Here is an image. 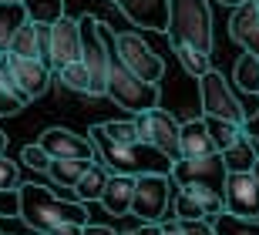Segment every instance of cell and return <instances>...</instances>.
<instances>
[{"mask_svg":"<svg viewBox=\"0 0 259 235\" xmlns=\"http://www.w3.org/2000/svg\"><path fill=\"white\" fill-rule=\"evenodd\" d=\"M108 178H111V168L108 165H88V171L77 178V185H74V198L77 202H98L101 198V192H105V185H108Z\"/></svg>","mask_w":259,"mask_h":235,"instance_id":"7402d4cb","label":"cell"},{"mask_svg":"<svg viewBox=\"0 0 259 235\" xmlns=\"http://www.w3.org/2000/svg\"><path fill=\"white\" fill-rule=\"evenodd\" d=\"M215 141L209 134V124L205 118H192V121L182 124V158H205V155H215Z\"/></svg>","mask_w":259,"mask_h":235,"instance_id":"ac0fdd59","label":"cell"},{"mask_svg":"<svg viewBox=\"0 0 259 235\" xmlns=\"http://www.w3.org/2000/svg\"><path fill=\"white\" fill-rule=\"evenodd\" d=\"M37 235H44V232H37Z\"/></svg>","mask_w":259,"mask_h":235,"instance_id":"bcb514c9","label":"cell"},{"mask_svg":"<svg viewBox=\"0 0 259 235\" xmlns=\"http://www.w3.org/2000/svg\"><path fill=\"white\" fill-rule=\"evenodd\" d=\"M27 10L20 0H0V54H7L10 51V40L17 34L24 24H27Z\"/></svg>","mask_w":259,"mask_h":235,"instance_id":"ffe728a7","label":"cell"},{"mask_svg":"<svg viewBox=\"0 0 259 235\" xmlns=\"http://www.w3.org/2000/svg\"><path fill=\"white\" fill-rule=\"evenodd\" d=\"M0 235H4V232H0Z\"/></svg>","mask_w":259,"mask_h":235,"instance_id":"7dc6e473","label":"cell"},{"mask_svg":"<svg viewBox=\"0 0 259 235\" xmlns=\"http://www.w3.org/2000/svg\"><path fill=\"white\" fill-rule=\"evenodd\" d=\"M175 57L182 61V67L195 77V81H199L202 74H209V71H212V54H209V51H199V47L182 44V47H175Z\"/></svg>","mask_w":259,"mask_h":235,"instance_id":"83f0119b","label":"cell"},{"mask_svg":"<svg viewBox=\"0 0 259 235\" xmlns=\"http://www.w3.org/2000/svg\"><path fill=\"white\" fill-rule=\"evenodd\" d=\"M252 4H256V7H259V0H252Z\"/></svg>","mask_w":259,"mask_h":235,"instance_id":"f6af8a7d","label":"cell"},{"mask_svg":"<svg viewBox=\"0 0 259 235\" xmlns=\"http://www.w3.org/2000/svg\"><path fill=\"white\" fill-rule=\"evenodd\" d=\"M232 77H236V84H239L246 94H259V57L242 51V57L236 61Z\"/></svg>","mask_w":259,"mask_h":235,"instance_id":"4316f807","label":"cell"},{"mask_svg":"<svg viewBox=\"0 0 259 235\" xmlns=\"http://www.w3.org/2000/svg\"><path fill=\"white\" fill-rule=\"evenodd\" d=\"M115 54L118 61L132 71V74H138L142 81H148V84H158L165 74V61L158 54H155L152 47H148V40H142L138 34H115Z\"/></svg>","mask_w":259,"mask_h":235,"instance_id":"9c48e42d","label":"cell"},{"mask_svg":"<svg viewBox=\"0 0 259 235\" xmlns=\"http://www.w3.org/2000/svg\"><path fill=\"white\" fill-rule=\"evenodd\" d=\"M27 94L17 87L14 74H10V64H7V54H0V118H7V114H17L27 108Z\"/></svg>","mask_w":259,"mask_h":235,"instance_id":"d6986e66","label":"cell"},{"mask_svg":"<svg viewBox=\"0 0 259 235\" xmlns=\"http://www.w3.org/2000/svg\"><path fill=\"white\" fill-rule=\"evenodd\" d=\"M88 134H91V145H95V155L101 158V165H108L115 175H145V171H158L172 165L152 145H118V141H111L105 134V124H95Z\"/></svg>","mask_w":259,"mask_h":235,"instance_id":"7a4b0ae2","label":"cell"},{"mask_svg":"<svg viewBox=\"0 0 259 235\" xmlns=\"http://www.w3.org/2000/svg\"><path fill=\"white\" fill-rule=\"evenodd\" d=\"M0 215H20L17 192H0Z\"/></svg>","mask_w":259,"mask_h":235,"instance_id":"d590c367","label":"cell"},{"mask_svg":"<svg viewBox=\"0 0 259 235\" xmlns=\"http://www.w3.org/2000/svg\"><path fill=\"white\" fill-rule=\"evenodd\" d=\"M168 40L172 47H199L212 54V10L205 0H172L168 7Z\"/></svg>","mask_w":259,"mask_h":235,"instance_id":"277c9868","label":"cell"},{"mask_svg":"<svg viewBox=\"0 0 259 235\" xmlns=\"http://www.w3.org/2000/svg\"><path fill=\"white\" fill-rule=\"evenodd\" d=\"M132 198H135V175H115L111 171L98 202L105 205L108 215H132Z\"/></svg>","mask_w":259,"mask_h":235,"instance_id":"e0dca14e","label":"cell"},{"mask_svg":"<svg viewBox=\"0 0 259 235\" xmlns=\"http://www.w3.org/2000/svg\"><path fill=\"white\" fill-rule=\"evenodd\" d=\"M0 151H7V134L0 131Z\"/></svg>","mask_w":259,"mask_h":235,"instance_id":"7bdbcfd3","label":"cell"},{"mask_svg":"<svg viewBox=\"0 0 259 235\" xmlns=\"http://www.w3.org/2000/svg\"><path fill=\"white\" fill-rule=\"evenodd\" d=\"M24 10H27V17L34 24H58L64 17V0H20Z\"/></svg>","mask_w":259,"mask_h":235,"instance_id":"484cf974","label":"cell"},{"mask_svg":"<svg viewBox=\"0 0 259 235\" xmlns=\"http://www.w3.org/2000/svg\"><path fill=\"white\" fill-rule=\"evenodd\" d=\"M20 198V222L30 225L34 232H51L61 222H77L88 225V208L77 198H61L44 185H20L17 188Z\"/></svg>","mask_w":259,"mask_h":235,"instance_id":"6da1fadb","label":"cell"},{"mask_svg":"<svg viewBox=\"0 0 259 235\" xmlns=\"http://www.w3.org/2000/svg\"><path fill=\"white\" fill-rule=\"evenodd\" d=\"M229 34H232V40H236L246 54H256L259 57V7L252 4V0L232 10Z\"/></svg>","mask_w":259,"mask_h":235,"instance_id":"2e32d148","label":"cell"},{"mask_svg":"<svg viewBox=\"0 0 259 235\" xmlns=\"http://www.w3.org/2000/svg\"><path fill=\"white\" fill-rule=\"evenodd\" d=\"M58 81L67 87V91H74V94H88V98H91V74H88L84 61H74V64L61 67V71H58Z\"/></svg>","mask_w":259,"mask_h":235,"instance_id":"f1b7e54d","label":"cell"},{"mask_svg":"<svg viewBox=\"0 0 259 235\" xmlns=\"http://www.w3.org/2000/svg\"><path fill=\"white\" fill-rule=\"evenodd\" d=\"M226 212L259 218V181L252 171H229L226 178Z\"/></svg>","mask_w":259,"mask_h":235,"instance_id":"8fae6325","label":"cell"},{"mask_svg":"<svg viewBox=\"0 0 259 235\" xmlns=\"http://www.w3.org/2000/svg\"><path fill=\"white\" fill-rule=\"evenodd\" d=\"M168 208V178L162 171H145L135 175V198H132V215L142 222H162Z\"/></svg>","mask_w":259,"mask_h":235,"instance_id":"30bf717a","label":"cell"},{"mask_svg":"<svg viewBox=\"0 0 259 235\" xmlns=\"http://www.w3.org/2000/svg\"><path fill=\"white\" fill-rule=\"evenodd\" d=\"M209 222L215 228V235H259L256 218H242V215H232V212H219Z\"/></svg>","mask_w":259,"mask_h":235,"instance_id":"cb8c5ba5","label":"cell"},{"mask_svg":"<svg viewBox=\"0 0 259 235\" xmlns=\"http://www.w3.org/2000/svg\"><path fill=\"white\" fill-rule=\"evenodd\" d=\"M105 134H108L111 141H118V145H145L142 134H138V124H135V118H132V121H108V124H105Z\"/></svg>","mask_w":259,"mask_h":235,"instance_id":"1f68e13d","label":"cell"},{"mask_svg":"<svg viewBox=\"0 0 259 235\" xmlns=\"http://www.w3.org/2000/svg\"><path fill=\"white\" fill-rule=\"evenodd\" d=\"M81 232H84V225H77V222H61V225H54L44 235H81Z\"/></svg>","mask_w":259,"mask_h":235,"instance_id":"8d00e7d4","label":"cell"},{"mask_svg":"<svg viewBox=\"0 0 259 235\" xmlns=\"http://www.w3.org/2000/svg\"><path fill=\"white\" fill-rule=\"evenodd\" d=\"M108 98L118 104V108H125L132 114H145L158 108V84H148L142 81L138 74H132L118 54L111 51V71H108Z\"/></svg>","mask_w":259,"mask_h":235,"instance_id":"5b68a950","label":"cell"},{"mask_svg":"<svg viewBox=\"0 0 259 235\" xmlns=\"http://www.w3.org/2000/svg\"><path fill=\"white\" fill-rule=\"evenodd\" d=\"M222 161H226L229 171H252V165L259 161V141L242 131L236 145H229V148L222 151Z\"/></svg>","mask_w":259,"mask_h":235,"instance_id":"44dd1931","label":"cell"},{"mask_svg":"<svg viewBox=\"0 0 259 235\" xmlns=\"http://www.w3.org/2000/svg\"><path fill=\"white\" fill-rule=\"evenodd\" d=\"M37 145L51 158H91L95 155L91 138H81L77 131H67V128H48L37 138Z\"/></svg>","mask_w":259,"mask_h":235,"instance_id":"9a60e30c","label":"cell"},{"mask_svg":"<svg viewBox=\"0 0 259 235\" xmlns=\"http://www.w3.org/2000/svg\"><path fill=\"white\" fill-rule=\"evenodd\" d=\"M135 124H138V134H142L145 145L162 151L172 165L182 158V124L175 121L168 111L152 108V111H145V114H135Z\"/></svg>","mask_w":259,"mask_h":235,"instance_id":"8992f818","label":"cell"},{"mask_svg":"<svg viewBox=\"0 0 259 235\" xmlns=\"http://www.w3.org/2000/svg\"><path fill=\"white\" fill-rule=\"evenodd\" d=\"M242 131L249 134V138H256V141H259V111L246 114V121H242Z\"/></svg>","mask_w":259,"mask_h":235,"instance_id":"74e56055","label":"cell"},{"mask_svg":"<svg viewBox=\"0 0 259 235\" xmlns=\"http://www.w3.org/2000/svg\"><path fill=\"white\" fill-rule=\"evenodd\" d=\"M175 218H182V222H195V218H209L205 205L199 202L192 188H182L179 195H175Z\"/></svg>","mask_w":259,"mask_h":235,"instance_id":"f546056e","label":"cell"},{"mask_svg":"<svg viewBox=\"0 0 259 235\" xmlns=\"http://www.w3.org/2000/svg\"><path fill=\"white\" fill-rule=\"evenodd\" d=\"M88 165H91V158H54L51 168H48V175H51V181H54L58 188H74L77 178L88 171Z\"/></svg>","mask_w":259,"mask_h":235,"instance_id":"603a6c76","label":"cell"},{"mask_svg":"<svg viewBox=\"0 0 259 235\" xmlns=\"http://www.w3.org/2000/svg\"><path fill=\"white\" fill-rule=\"evenodd\" d=\"M115 7L142 30H168V7L172 0H115Z\"/></svg>","mask_w":259,"mask_h":235,"instance_id":"5bb4252c","label":"cell"},{"mask_svg":"<svg viewBox=\"0 0 259 235\" xmlns=\"http://www.w3.org/2000/svg\"><path fill=\"white\" fill-rule=\"evenodd\" d=\"M199 98H202V114L205 118H222V121H236V124L246 121V108L239 104L236 91L219 71H209V74L199 77Z\"/></svg>","mask_w":259,"mask_h":235,"instance_id":"ba28073f","label":"cell"},{"mask_svg":"<svg viewBox=\"0 0 259 235\" xmlns=\"http://www.w3.org/2000/svg\"><path fill=\"white\" fill-rule=\"evenodd\" d=\"M158 225H162V235H182V222L179 218H162Z\"/></svg>","mask_w":259,"mask_h":235,"instance_id":"f35d334b","label":"cell"},{"mask_svg":"<svg viewBox=\"0 0 259 235\" xmlns=\"http://www.w3.org/2000/svg\"><path fill=\"white\" fill-rule=\"evenodd\" d=\"M205 124H209V134H212V141H215V148H219V151H226L229 145H236V141H239V134H242V124H236V121L205 118Z\"/></svg>","mask_w":259,"mask_h":235,"instance_id":"4dcf8cb0","label":"cell"},{"mask_svg":"<svg viewBox=\"0 0 259 235\" xmlns=\"http://www.w3.org/2000/svg\"><path fill=\"white\" fill-rule=\"evenodd\" d=\"M77 24H81V61L91 74V98H108V71H111L115 34L91 14L77 17Z\"/></svg>","mask_w":259,"mask_h":235,"instance_id":"3957f363","label":"cell"},{"mask_svg":"<svg viewBox=\"0 0 259 235\" xmlns=\"http://www.w3.org/2000/svg\"><path fill=\"white\" fill-rule=\"evenodd\" d=\"M10 54L37 57V61H40V27L34 24V20H27V24L14 34V40H10Z\"/></svg>","mask_w":259,"mask_h":235,"instance_id":"d4e9b609","label":"cell"},{"mask_svg":"<svg viewBox=\"0 0 259 235\" xmlns=\"http://www.w3.org/2000/svg\"><path fill=\"white\" fill-rule=\"evenodd\" d=\"M74 61H81V24L61 17L58 24H51V71L58 74Z\"/></svg>","mask_w":259,"mask_h":235,"instance_id":"7c38bea8","label":"cell"},{"mask_svg":"<svg viewBox=\"0 0 259 235\" xmlns=\"http://www.w3.org/2000/svg\"><path fill=\"white\" fill-rule=\"evenodd\" d=\"M219 4H222V7H232V10H236V7H242V4H249V0H219Z\"/></svg>","mask_w":259,"mask_h":235,"instance_id":"b9f144b4","label":"cell"},{"mask_svg":"<svg viewBox=\"0 0 259 235\" xmlns=\"http://www.w3.org/2000/svg\"><path fill=\"white\" fill-rule=\"evenodd\" d=\"M81 235H115V228H108V225H84Z\"/></svg>","mask_w":259,"mask_h":235,"instance_id":"60d3db41","label":"cell"},{"mask_svg":"<svg viewBox=\"0 0 259 235\" xmlns=\"http://www.w3.org/2000/svg\"><path fill=\"white\" fill-rule=\"evenodd\" d=\"M182 235H215V228H212L209 218H195V222H182Z\"/></svg>","mask_w":259,"mask_h":235,"instance_id":"e575fe53","label":"cell"},{"mask_svg":"<svg viewBox=\"0 0 259 235\" xmlns=\"http://www.w3.org/2000/svg\"><path fill=\"white\" fill-rule=\"evenodd\" d=\"M20 188V165L7 158V151H0V192H17Z\"/></svg>","mask_w":259,"mask_h":235,"instance_id":"d6a6232c","label":"cell"},{"mask_svg":"<svg viewBox=\"0 0 259 235\" xmlns=\"http://www.w3.org/2000/svg\"><path fill=\"white\" fill-rule=\"evenodd\" d=\"M226 178H229V168L222 161V151L205 155V158H179L172 165V181L179 188L199 185V188H212L226 198Z\"/></svg>","mask_w":259,"mask_h":235,"instance_id":"52a82bcc","label":"cell"},{"mask_svg":"<svg viewBox=\"0 0 259 235\" xmlns=\"http://www.w3.org/2000/svg\"><path fill=\"white\" fill-rule=\"evenodd\" d=\"M128 235H162V225L158 222H142V228H132Z\"/></svg>","mask_w":259,"mask_h":235,"instance_id":"ab89813d","label":"cell"},{"mask_svg":"<svg viewBox=\"0 0 259 235\" xmlns=\"http://www.w3.org/2000/svg\"><path fill=\"white\" fill-rule=\"evenodd\" d=\"M7 64H10V74H14V81H17V87L24 94H27L30 101L34 98H40V94H48L51 87V71L44 61H37V57H17L7 51Z\"/></svg>","mask_w":259,"mask_h":235,"instance_id":"4fadbf2b","label":"cell"},{"mask_svg":"<svg viewBox=\"0 0 259 235\" xmlns=\"http://www.w3.org/2000/svg\"><path fill=\"white\" fill-rule=\"evenodd\" d=\"M252 175H256V181H259V161H256V165H252Z\"/></svg>","mask_w":259,"mask_h":235,"instance_id":"ee69618b","label":"cell"},{"mask_svg":"<svg viewBox=\"0 0 259 235\" xmlns=\"http://www.w3.org/2000/svg\"><path fill=\"white\" fill-rule=\"evenodd\" d=\"M20 161H24L27 168H34V171H48L54 158H51L48 151H44L37 141H34V145H24V151H20Z\"/></svg>","mask_w":259,"mask_h":235,"instance_id":"836d02e7","label":"cell"}]
</instances>
